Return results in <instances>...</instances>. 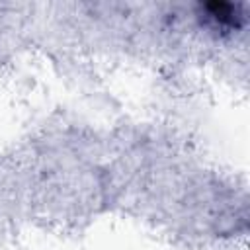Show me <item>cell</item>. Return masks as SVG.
Returning a JSON list of instances; mask_svg holds the SVG:
<instances>
[{
  "instance_id": "cell-1",
  "label": "cell",
  "mask_w": 250,
  "mask_h": 250,
  "mask_svg": "<svg viewBox=\"0 0 250 250\" xmlns=\"http://www.w3.org/2000/svg\"><path fill=\"white\" fill-rule=\"evenodd\" d=\"M201 18L213 27L221 31L240 29L244 23V14L240 4L230 2H209L201 6Z\"/></svg>"
}]
</instances>
